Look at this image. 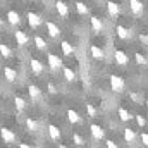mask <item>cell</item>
<instances>
[{
    "mask_svg": "<svg viewBox=\"0 0 148 148\" xmlns=\"http://www.w3.org/2000/svg\"><path fill=\"white\" fill-rule=\"evenodd\" d=\"M110 88H112V91H115V93H122L124 88H126V83H124V79L121 76L112 74L110 76Z\"/></svg>",
    "mask_w": 148,
    "mask_h": 148,
    "instance_id": "1",
    "label": "cell"
},
{
    "mask_svg": "<svg viewBox=\"0 0 148 148\" xmlns=\"http://www.w3.org/2000/svg\"><path fill=\"white\" fill-rule=\"evenodd\" d=\"M47 60H48V66H50L53 71H57V69L62 67V60H60V57L55 55V53H48V55H47Z\"/></svg>",
    "mask_w": 148,
    "mask_h": 148,
    "instance_id": "2",
    "label": "cell"
},
{
    "mask_svg": "<svg viewBox=\"0 0 148 148\" xmlns=\"http://www.w3.org/2000/svg\"><path fill=\"white\" fill-rule=\"evenodd\" d=\"M0 136H2V140L5 143H16V134L10 129H7V127H2L0 129Z\"/></svg>",
    "mask_w": 148,
    "mask_h": 148,
    "instance_id": "3",
    "label": "cell"
},
{
    "mask_svg": "<svg viewBox=\"0 0 148 148\" xmlns=\"http://www.w3.org/2000/svg\"><path fill=\"white\" fill-rule=\"evenodd\" d=\"M90 129H91V136H93L95 140H103V138H105V131L102 129V126H98V124H91Z\"/></svg>",
    "mask_w": 148,
    "mask_h": 148,
    "instance_id": "4",
    "label": "cell"
},
{
    "mask_svg": "<svg viewBox=\"0 0 148 148\" xmlns=\"http://www.w3.org/2000/svg\"><path fill=\"white\" fill-rule=\"evenodd\" d=\"M129 9L134 16H140L143 12V2L141 0H129Z\"/></svg>",
    "mask_w": 148,
    "mask_h": 148,
    "instance_id": "5",
    "label": "cell"
},
{
    "mask_svg": "<svg viewBox=\"0 0 148 148\" xmlns=\"http://www.w3.org/2000/svg\"><path fill=\"white\" fill-rule=\"evenodd\" d=\"M45 26H47V31H48V35L52 38H57L60 35V28L55 24V23H52V21H47L45 23Z\"/></svg>",
    "mask_w": 148,
    "mask_h": 148,
    "instance_id": "6",
    "label": "cell"
},
{
    "mask_svg": "<svg viewBox=\"0 0 148 148\" xmlns=\"http://www.w3.org/2000/svg\"><path fill=\"white\" fill-rule=\"evenodd\" d=\"M29 66H31V71H33V74H36V76L43 74V71H45V66H43L38 59H31V60H29Z\"/></svg>",
    "mask_w": 148,
    "mask_h": 148,
    "instance_id": "7",
    "label": "cell"
},
{
    "mask_svg": "<svg viewBox=\"0 0 148 148\" xmlns=\"http://www.w3.org/2000/svg\"><path fill=\"white\" fill-rule=\"evenodd\" d=\"M114 59H115V62H117L119 66H126V64L129 62V57H127L126 52H122V50H115Z\"/></svg>",
    "mask_w": 148,
    "mask_h": 148,
    "instance_id": "8",
    "label": "cell"
},
{
    "mask_svg": "<svg viewBox=\"0 0 148 148\" xmlns=\"http://www.w3.org/2000/svg\"><path fill=\"white\" fill-rule=\"evenodd\" d=\"M55 9H57V12H59V16H60V17H67V14H69V7H67V3H66V2L59 0V2L55 3Z\"/></svg>",
    "mask_w": 148,
    "mask_h": 148,
    "instance_id": "9",
    "label": "cell"
},
{
    "mask_svg": "<svg viewBox=\"0 0 148 148\" xmlns=\"http://www.w3.org/2000/svg\"><path fill=\"white\" fill-rule=\"evenodd\" d=\"M14 38H16V41H17L19 47H24V45H28V41H29V38H28V35H26L24 31H16V33H14Z\"/></svg>",
    "mask_w": 148,
    "mask_h": 148,
    "instance_id": "10",
    "label": "cell"
},
{
    "mask_svg": "<svg viewBox=\"0 0 148 148\" xmlns=\"http://www.w3.org/2000/svg\"><path fill=\"white\" fill-rule=\"evenodd\" d=\"M28 23H29V26H31V28H38L43 21H41V17H40L38 14H35V12H29V14H28Z\"/></svg>",
    "mask_w": 148,
    "mask_h": 148,
    "instance_id": "11",
    "label": "cell"
},
{
    "mask_svg": "<svg viewBox=\"0 0 148 148\" xmlns=\"http://www.w3.org/2000/svg\"><path fill=\"white\" fill-rule=\"evenodd\" d=\"M7 21L10 23V24H19L21 23V16H19V12H16V10H9L7 12Z\"/></svg>",
    "mask_w": 148,
    "mask_h": 148,
    "instance_id": "12",
    "label": "cell"
},
{
    "mask_svg": "<svg viewBox=\"0 0 148 148\" xmlns=\"http://www.w3.org/2000/svg\"><path fill=\"white\" fill-rule=\"evenodd\" d=\"M90 21H91V29H93L95 33H100V31L103 29V23H102L100 17H91Z\"/></svg>",
    "mask_w": 148,
    "mask_h": 148,
    "instance_id": "13",
    "label": "cell"
},
{
    "mask_svg": "<svg viewBox=\"0 0 148 148\" xmlns=\"http://www.w3.org/2000/svg\"><path fill=\"white\" fill-rule=\"evenodd\" d=\"M115 33H117V36L121 38V40H127V38L131 36V33H129V29H127L126 26H121V24H119V26L115 28Z\"/></svg>",
    "mask_w": 148,
    "mask_h": 148,
    "instance_id": "14",
    "label": "cell"
},
{
    "mask_svg": "<svg viewBox=\"0 0 148 148\" xmlns=\"http://www.w3.org/2000/svg\"><path fill=\"white\" fill-rule=\"evenodd\" d=\"M3 76H5V79L7 81H16V77H17V73H16V69H12V67H3Z\"/></svg>",
    "mask_w": 148,
    "mask_h": 148,
    "instance_id": "15",
    "label": "cell"
},
{
    "mask_svg": "<svg viewBox=\"0 0 148 148\" xmlns=\"http://www.w3.org/2000/svg\"><path fill=\"white\" fill-rule=\"evenodd\" d=\"M28 93H29V97H31L33 100H40V98H41V90L38 88L36 84H31V86L28 88Z\"/></svg>",
    "mask_w": 148,
    "mask_h": 148,
    "instance_id": "16",
    "label": "cell"
},
{
    "mask_svg": "<svg viewBox=\"0 0 148 148\" xmlns=\"http://www.w3.org/2000/svg\"><path fill=\"white\" fill-rule=\"evenodd\" d=\"M107 10L110 17H117L119 16V5L115 2H107Z\"/></svg>",
    "mask_w": 148,
    "mask_h": 148,
    "instance_id": "17",
    "label": "cell"
},
{
    "mask_svg": "<svg viewBox=\"0 0 148 148\" xmlns=\"http://www.w3.org/2000/svg\"><path fill=\"white\" fill-rule=\"evenodd\" d=\"M48 134H50V138L53 140V141H57V140H60V131H59V127L57 126H48Z\"/></svg>",
    "mask_w": 148,
    "mask_h": 148,
    "instance_id": "18",
    "label": "cell"
},
{
    "mask_svg": "<svg viewBox=\"0 0 148 148\" xmlns=\"http://www.w3.org/2000/svg\"><path fill=\"white\" fill-rule=\"evenodd\" d=\"M60 48H62V52H64L66 55H73L74 53V47L69 43V41H66V40L60 41Z\"/></svg>",
    "mask_w": 148,
    "mask_h": 148,
    "instance_id": "19",
    "label": "cell"
},
{
    "mask_svg": "<svg viewBox=\"0 0 148 148\" xmlns=\"http://www.w3.org/2000/svg\"><path fill=\"white\" fill-rule=\"evenodd\" d=\"M124 140H126L127 143H134V140H136L134 131H133V129H129V127H126V129H124Z\"/></svg>",
    "mask_w": 148,
    "mask_h": 148,
    "instance_id": "20",
    "label": "cell"
},
{
    "mask_svg": "<svg viewBox=\"0 0 148 148\" xmlns=\"http://www.w3.org/2000/svg\"><path fill=\"white\" fill-rule=\"evenodd\" d=\"M91 55H93V59H103V57H105L103 50H102L100 47H97V45L91 47Z\"/></svg>",
    "mask_w": 148,
    "mask_h": 148,
    "instance_id": "21",
    "label": "cell"
},
{
    "mask_svg": "<svg viewBox=\"0 0 148 148\" xmlns=\"http://www.w3.org/2000/svg\"><path fill=\"white\" fill-rule=\"evenodd\" d=\"M67 119H69V122H73V124H77L79 121H81V117H79V114L76 110H67Z\"/></svg>",
    "mask_w": 148,
    "mask_h": 148,
    "instance_id": "22",
    "label": "cell"
},
{
    "mask_svg": "<svg viewBox=\"0 0 148 148\" xmlns=\"http://www.w3.org/2000/svg\"><path fill=\"white\" fill-rule=\"evenodd\" d=\"M119 117H121V121H124V122H127V121H129V119H131L133 115L129 114V110H127V109H124V107H121V109H119Z\"/></svg>",
    "mask_w": 148,
    "mask_h": 148,
    "instance_id": "23",
    "label": "cell"
},
{
    "mask_svg": "<svg viewBox=\"0 0 148 148\" xmlns=\"http://www.w3.org/2000/svg\"><path fill=\"white\" fill-rule=\"evenodd\" d=\"M35 47H36L38 50H45L47 48V41L41 36H35Z\"/></svg>",
    "mask_w": 148,
    "mask_h": 148,
    "instance_id": "24",
    "label": "cell"
},
{
    "mask_svg": "<svg viewBox=\"0 0 148 148\" xmlns=\"http://www.w3.org/2000/svg\"><path fill=\"white\" fill-rule=\"evenodd\" d=\"M76 9H77V12H79L81 16H86V14H88V5L83 3V2H76Z\"/></svg>",
    "mask_w": 148,
    "mask_h": 148,
    "instance_id": "25",
    "label": "cell"
},
{
    "mask_svg": "<svg viewBox=\"0 0 148 148\" xmlns=\"http://www.w3.org/2000/svg\"><path fill=\"white\" fill-rule=\"evenodd\" d=\"M26 126H28L29 131H38V122L35 121V119H31V117L26 119Z\"/></svg>",
    "mask_w": 148,
    "mask_h": 148,
    "instance_id": "26",
    "label": "cell"
},
{
    "mask_svg": "<svg viewBox=\"0 0 148 148\" xmlns=\"http://www.w3.org/2000/svg\"><path fill=\"white\" fill-rule=\"evenodd\" d=\"M14 105H16L17 110H23V109L26 107V102H24L21 97H16V98H14Z\"/></svg>",
    "mask_w": 148,
    "mask_h": 148,
    "instance_id": "27",
    "label": "cell"
},
{
    "mask_svg": "<svg viewBox=\"0 0 148 148\" xmlns=\"http://www.w3.org/2000/svg\"><path fill=\"white\" fill-rule=\"evenodd\" d=\"M0 53H2V57H5V59H9L10 55H12V52H10V48L7 47V45H0Z\"/></svg>",
    "mask_w": 148,
    "mask_h": 148,
    "instance_id": "28",
    "label": "cell"
},
{
    "mask_svg": "<svg viewBox=\"0 0 148 148\" xmlns=\"http://www.w3.org/2000/svg\"><path fill=\"white\" fill-rule=\"evenodd\" d=\"M64 77H66L67 81H74L76 74H74V71H73V69H69V67H64Z\"/></svg>",
    "mask_w": 148,
    "mask_h": 148,
    "instance_id": "29",
    "label": "cell"
},
{
    "mask_svg": "<svg viewBox=\"0 0 148 148\" xmlns=\"http://www.w3.org/2000/svg\"><path fill=\"white\" fill-rule=\"evenodd\" d=\"M134 60H136V64H140V66H145V64H147V57H145V55H141L140 52H136V53H134Z\"/></svg>",
    "mask_w": 148,
    "mask_h": 148,
    "instance_id": "30",
    "label": "cell"
},
{
    "mask_svg": "<svg viewBox=\"0 0 148 148\" xmlns=\"http://www.w3.org/2000/svg\"><path fill=\"white\" fill-rule=\"evenodd\" d=\"M73 141H74V145H77V147H83V145H84V140H83L79 134H74V136H73Z\"/></svg>",
    "mask_w": 148,
    "mask_h": 148,
    "instance_id": "31",
    "label": "cell"
},
{
    "mask_svg": "<svg viewBox=\"0 0 148 148\" xmlns=\"http://www.w3.org/2000/svg\"><path fill=\"white\" fill-rule=\"evenodd\" d=\"M86 112H88V115H90V117H95V115H97V109H95L91 103H88V105H86Z\"/></svg>",
    "mask_w": 148,
    "mask_h": 148,
    "instance_id": "32",
    "label": "cell"
},
{
    "mask_svg": "<svg viewBox=\"0 0 148 148\" xmlns=\"http://www.w3.org/2000/svg\"><path fill=\"white\" fill-rule=\"evenodd\" d=\"M136 122H138V126H140V127H143V126L147 124V119H145L143 115H136Z\"/></svg>",
    "mask_w": 148,
    "mask_h": 148,
    "instance_id": "33",
    "label": "cell"
},
{
    "mask_svg": "<svg viewBox=\"0 0 148 148\" xmlns=\"http://www.w3.org/2000/svg\"><path fill=\"white\" fill-rule=\"evenodd\" d=\"M140 138H141V143H143L145 147H148V133H141Z\"/></svg>",
    "mask_w": 148,
    "mask_h": 148,
    "instance_id": "34",
    "label": "cell"
},
{
    "mask_svg": "<svg viewBox=\"0 0 148 148\" xmlns=\"http://www.w3.org/2000/svg\"><path fill=\"white\" fill-rule=\"evenodd\" d=\"M105 145H107V148H119V147H117V143H115V141H112V140H107V143H105Z\"/></svg>",
    "mask_w": 148,
    "mask_h": 148,
    "instance_id": "35",
    "label": "cell"
},
{
    "mask_svg": "<svg viewBox=\"0 0 148 148\" xmlns=\"http://www.w3.org/2000/svg\"><path fill=\"white\" fill-rule=\"evenodd\" d=\"M129 97H131V98H133V100H134L136 103H140V95H136V93H131Z\"/></svg>",
    "mask_w": 148,
    "mask_h": 148,
    "instance_id": "36",
    "label": "cell"
},
{
    "mask_svg": "<svg viewBox=\"0 0 148 148\" xmlns=\"http://www.w3.org/2000/svg\"><path fill=\"white\" fill-rule=\"evenodd\" d=\"M140 40H141V43L148 45V36H147V35H141V36H140Z\"/></svg>",
    "mask_w": 148,
    "mask_h": 148,
    "instance_id": "37",
    "label": "cell"
},
{
    "mask_svg": "<svg viewBox=\"0 0 148 148\" xmlns=\"http://www.w3.org/2000/svg\"><path fill=\"white\" fill-rule=\"evenodd\" d=\"M48 90H50V91H52V93H55V86H53V84H52V83H50V84H48Z\"/></svg>",
    "mask_w": 148,
    "mask_h": 148,
    "instance_id": "38",
    "label": "cell"
},
{
    "mask_svg": "<svg viewBox=\"0 0 148 148\" xmlns=\"http://www.w3.org/2000/svg\"><path fill=\"white\" fill-rule=\"evenodd\" d=\"M19 148H31L28 143H19Z\"/></svg>",
    "mask_w": 148,
    "mask_h": 148,
    "instance_id": "39",
    "label": "cell"
},
{
    "mask_svg": "<svg viewBox=\"0 0 148 148\" xmlns=\"http://www.w3.org/2000/svg\"><path fill=\"white\" fill-rule=\"evenodd\" d=\"M0 26H3V21H2V17H0Z\"/></svg>",
    "mask_w": 148,
    "mask_h": 148,
    "instance_id": "40",
    "label": "cell"
}]
</instances>
